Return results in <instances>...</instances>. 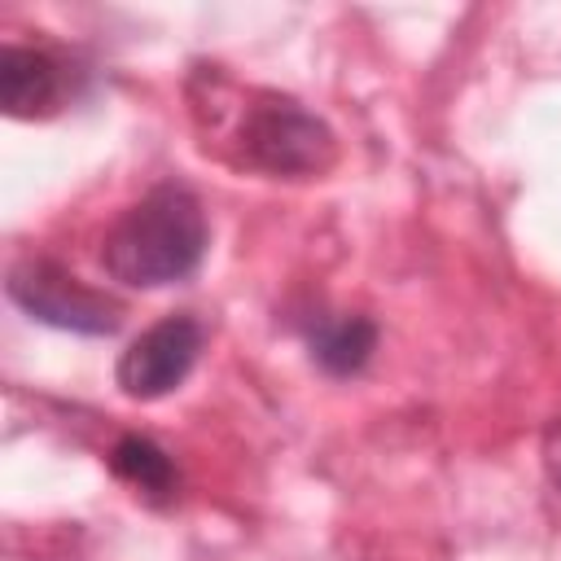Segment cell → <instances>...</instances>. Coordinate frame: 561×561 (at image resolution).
Returning <instances> with one entry per match:
<instances>
[{
	"mask_svg": "<svg viewBox=\"0 0 561 561\" xmlns=\"http://www.w3.org/2000/svg\"><path fill=\"white\" fill-rule=\"evenodd\" d=\"M307 346H311V359L333 373V377H351L368 364L373 346H377V324L364 320V316H337V320H320L311 333H307Z\"/></svg>",
	"mask_w": 561,
	"mask_h": 561,
	"instance_id": "cell-6",
	"label": "cell"
},
{
	"mask_svg": "<svg viewBox=\"0 0 561 561\" xmlns=\"http://www.w3.org/2000/svg\"><path fill=\"white\" fill-rule=\"evenodd\" d=\"M237 162L263 171V175H285V180H311L324 175L337 158L333 131L307 114L289 96L259 92L250 105H241L237 127H232Z\"/></svg>",
	"mask_w": 561,
	"mask_h": 561,
	"instance_id": "cell-2",
	"label": "cell"
},
{
	"mask_svg": "<svg viewBox=\"0 0 561 561\" xmlns=\"http://www.w3.org/2000/svg\"><path fill=\"white\" fill-rule=\"evenodd\" d=\"M9 298L39 324L66 329V333H114L118 329V302L88 289L79 276L61 272L48 259H26L9 272Z\"/></svg>",
	"mask_w": 561,
	"mask_h": 561,
	"instance_id": "cell-3",
	"label": "cell"
},
{
	"mask_svg": "<svg viewBox=\"0 0 561 561\" xmlns=\"http://www.w3.org/2000/svg\"><path fill=\"white\" fill-rule=\"evenodd\" d=\"M543 469H548L552 486L561 491V421H552L543 434Z\"/></svg>",
	"mask_w": 561,
	"mask_h": 561,
	"instance_id": "cell-8",
	"label": "cell"
},
{
	"mask_svg": "<svg viewBox=\"0 0 561 561\" xmlns=\"http://www.w3.org/2000/svg\"><path fill=\"white\" fill-rule=\"evenodd\" d=\"M110 465H114V473L123 482H131L149 500H171L175 495V482H180L175 478V460L153 438H145V434L118 438L114 451H110Z\"/></svg>",
	"mask_w": 561,
	"mask_h": 561,
	"instance_id": "cell-7",
	"label": "cell"
},
{
	"mask_svg": "<svg viewBox=\"0 0 561 561\" xmlns=\"http://www.w3.org/2000/svg\"><path fill=\"white\" fill-rule=\"evenodd\" d=\"M210 228L184 184H158L131 202L101 241V263L131 289H162L197 272Z\"/></svg>",
	"mask_w": 561,
	"mask_h": 561,
	"instance_id": "cell-1",
	"label": "cell"
},
{
	"mask_svg": "<svg viewBox=\"0 0 561 561\" xmlns=\"http://www.w3.org/2000/svg\"><path fill=\"white\" fill-rule=\"evenodd\" d=\"M61 96H66L61 66L48 53L4 44V53H0V105L9 118H44L61 105Z\"/></svg>",
	"mask_w": 561,
	"mask_h": 561,
	"instance_id": "cell-5",
	"label": "cell"
},
{
	"mask_svg": "<svg viewBox=\"0 0 561 561\" xmlns=\"http://www.w3.org/2000/svg\"><path fill=\"white\" fill-rule=\"evenodd\" d=\"M202 324L193 316H162L140 337L127 342V351L114 364V381L127 399H162L171 394L202 355Z\"/></svg>",
	"mask_w": 561,
	"mask_h": 561,
	"instance_id": "cell-4",
	"label": "cell"
}]
</instances>
